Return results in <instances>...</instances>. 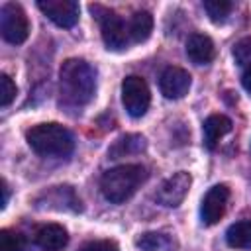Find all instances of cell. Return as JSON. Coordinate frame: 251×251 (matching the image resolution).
<instances>
[{
    "mask_svg": "<svg viewBox=\"0 0 251 251\" xmlns=\"http://www.w3.org/2000/svg\"><path fill=\"white\" fill-rule=\"evenodd\" d=\"M122 104L126 108V112L131 118H141L149 104H151V92L147 82L137 76V75H129L124 78L122 82Z\"/></svg>",
    "mask_w": 251,
    "mask_h": 251,
    "instance_id": "obj_6",
    "label": "cell"
},
{
    "mask_svg": "<svg viewBox=\"0 0 251 251\" xmlns=\"http://www.w3.org/2000/svg\"><path fill=\"white\" fill-rule=\"evenodd\" d=\"M186 55L194 65H208L216 55L214 41L204 33H192L186 39Z\"/></svg>",
    "mask_w": 251,
    "mask_h": 251,
    "instance_id": "obj_13",
    "label": "cell"
},
{
    "mask_svg": "<svg viewBox=\"0 0 251 251\" xmlns=\"http://www.w3.org/2000/svg\"><path fill=\"white\" fill-rule=\"evenodd\" d=\"M37 8L59 27H75L78 22V4L75 0H39Z\"/></svg>",
    "mask_w": 251,
    "mask_h": 251,
    "instance_id": "obj_9",
    "label": "cell"
},
{
    "mask_svg": "<svg viewBox=\"0 0 251 251\" xmlns=\"http://www.w3.org/2000/svg\"><path fill=\"white\" fill-rule=\"evenodd\" d=\"M161 94L169 100L182 98L190 90V75L180 67H167L159 76Z\"/></svg>",
    "mask_w": 251,
    "mask_h": 251,
    "instance_id": "obj_10",
    "label": "cell"
},
{
    "mask_svg": "<svg viewBox=\"0 0 251 251\" xmlns=\"http://www.w3.org/2000/svg\"><path fill=\"white\" fill-rule=\"evenodd\" d=\"M78 251H120V249H118V243L112 239H96V241L84 243Z\"/></svg>",
    "mask_w": 251,
    "mask_h": 251,
    "instance_id": "obj_22",
    "label": "cell"
},
{
    "mask_svg": "<svg viewBox=\"0 0 251 251\" xmlns=\"http://www.w3.org/2000/svg\"><path fill=\"white\" fill-rule=\"evenodd\" d=\"M0 251H25V237L14 229L0 231Z\"/></svg>",
    "mask_w": 251,
    "mask_h": 251,
    "instance_id": "obj_19",
    "label": "cell"
},
{
    "mask_svg": "<svg viewBox=\"0 0 251 251\" xmlns=\"http://www.w3.org/2000/svg\"><path fill=\"white\" fill-rule=\"evenodd\" d=\"M69 243V233L61 224H45L35 231V245L41 251H61Z\"/></svg>",
    "mask_w": 251,
    "mask_h": 251,
    "instance_id": "obj_11",
    "label": "cell"
},
{
    "mask_svg": "<svg viewBox=\"0 0 251 251\" xmlns=\"http://www.w3.org/2000/svg\"><path fill=\"white\" fill-rule=\"evenodd\" d=\"M231 131V120L224 114H212L204 120L202 133H204V147L208 151H214L218 147V141Z\"/></svg>",
    "mask_w": 251,
    "mask_h": 251,
    "instance_id": "obj_12",
    "label": "cell"
},
{
    "mask_svg": "<svg viewBox=\"0 0 251 251\" xmlns=\"http://www.w3.org/2000/svg\"><path fill=\"white\" fill-rule=\"evenodd\" d=\"M204 10L210 16V20L214 24H224L227 20V16L233 10V4L229 0H206L204 2Z\"/></svg>",
    "mask_w": 251,
    "mask_h": 251,
    "instance_id": "obj_18",
    "label": "cell"
},
{
    "mask_svg": "<svg viewBox=\"0 0 251 251\" xmlns=\"http://www.w3.org/2000/svg\"><path fill=\"white\" fill-rule=\"evenodd\" d=\"M16 92H18V88H16L14 80H12L6 73H2V75H0V106H2V108L10 106L12 100L16 98Z\"/></svg>",
    "mask_w": 251,
    "mask_h": 251,
    "instance_id": "obj_20",
    "label": "cell"
},
{
    "mask_svg": "<svg viewBox=\"0 0 251 251\" xmlns=\"http://www.w3.org/2000/svg\"><path fill=\"white\" fill-rule=\"evenodd\" d=\"M227 200H229V188L226 184H216L212 186L204 198H202V206H200V218L204 226H214L218 224L227 208Z\"/></svg>",
    "mask_w": 251,
    "mask_h": 251,
    "instance_id": "obj_8",
    "label": "cell"
},
{
    "mask_svg": "<svg viewBox=\"0 0 251 251\" xmlns=\"http://www.w3.org/2000/svg\"><path fill=\"white\" fill-rule=\"evenodd\" d=\"M92 14H96L98 22H100V29H102V39L106 43L108 49L112 51H122L129 45V29L126 25V22L114 14L112 10H106L102 6H90Z\"/></svg>",
    "mask_w": 251,
    "mask_h": 251,
    "instance_id": "obj_4",
    "label": "cell"
},
{
    "mask_svg": "<svg viewBox=\"0 0 251 251\" xmlns=\"http://www.w3.org/2000/svg\"><path fill=\"white\" fill-rule=\"evenodd\" d=\"M2 202H0V206L2 208H6V204H8V198H10V188H8V182L2 178Z\"/></svg>",
    "mask_w": 251,
    "mask_h": 251,
    "instance_id": "obj_24",
    "label": "cell"
},
{
    "mask_svg": "<svg viewBox=\"0 0 251 251\" xmlns=\"http://www.w3.org/2000/svg\"><path fill=\"white\" fill-rule=\"evenodd\" d=\"M233 57L239 65H249L251 63V37H243L233 45Z\"/></svg>",
    "mask_w": 251,
    "mask_h": 251,
    "instance_id": "obj_21",
    "label": "cell"
},
{
    "mask_svg": "<svg viewBox=\"0 0 251 251\" xmlns=\"http://www.w3.org/2000/svg\"><path fill=\"white\" fill-rule=\"evenodd\" d=\"M27 145L41 157H69L75 149L73 133L55 122L37 124L25 133Z\"/></svg>",
    "mask_w": 251,
    "mask_h": 251,
    "instance_id": "obj_3",
    "label": "cell"
},
{
    "mask_svg": "<svg viewBox=\"0 0 251 251\" xmlns=\"http://www.w3.org/2000/svg\"><path fill=\"white\" fill-rule=\"evenodd\" d=\"M226 241L233 249H251V220L231 224L226 231Z\"/></svg>",
    "mask_w": 251,
    "mask_h": 251,
    "instance_id": "obj_16",
    "label": "cell"
},
{
    "mask_svg": "<svg viewBox=\"0 0 251 251\" xmlns=\"http://www.w3.org/2000/svg\"><path fill=\"white\" fill-rule=\"evenodd\" d=\"M190 184H192V176L188 173H184V171L175 173L173 176L165 178L159 184V188L155 192L157 204H161L165 208H176L186 198V194L190 190Z\"/></svg>",
    "mask_w": 251,
    "mask_h": 251,
    "instance_id": "obj_7",
    "label": "cell"
},
{
    "mask_svg": "<svg viewBox=\"0 0 251 251\" xmlns=\"http://www.w3.org/2000/svg\"><path fill=\"white\" fill-rule=\"evenodd\" d=\"M0 31H2V37L12 45H20L27 39L29 22H27V16L20 4H16V2L2 4V8H0Z\"/></svg>",
    "mask_w": 251,
    "mask_h": 251,
    "instance_id": "obj_5",
    "label": "cell"
},
{
    "mask_svg": "<svg viewBox=\"0 0 251 251\" xmlns=\"http://www.w3.org/2000/svg\"><path fill=\"white\" fill-rule=\"evenodd\" d=\"M147 173L143 165L127 163L108 169L100 178V192L112 204H122L135 194V190L145 182Z\"/></svg>",
    "mask_w": 251,
    "mask_h": 251,
    "instance_id": "obj_2",
    "label": "cell"
},
{
    "mask_svg": "<svg viewBox=\"0 0 251 251\" xmlns=\"http://www.w3.org/2000/svg\"><path fill=\"white\" fill-rule=\"evenodd\" d=\"M241 84H243V88L251 94V63L245 65V69H243V73H241Z\"/></svg>",
    "mask_w": 251,
    "mask_h": 251,
    "instance_id": "obj_23",
    "label": "cell"
},
{
    "mask_svg": "<svg viewBox=\"0 0 251 251\" xmlns=\"http://www.w3.org/2000/svg\"><path fill=\"white\" fill-rule=\"evenodd\" d=\"M135 245L141 249V251H167L173 241L165 235V233H159V231H145L141 233L137 239H135Z\"/></svg>",
    "mask_w": 251,
    "mask_h": 251,
    "instance_id": "obj_17",
    "label": "cell"
},
{
    "mask_svg": "<svg viewBox=\"0 0 251 251\" xmlns=\"http://www.w3.org/2000/svg\"><path fill=\"white\" fill-rule=\"evenodd\" d=\"M96 92V71L84 59H67L59 69L61 104L69 108L86 106Z\"/></svg>",
    "mask_w": 251,
    "mask_h": 251,
    "instance_id": "obj_1",
    "label": "cell"
},
{
    "mask_svg": "<svg viewBox=\"0 0 251 251\" xmlns=\"http://www.w3.org/2000/svg\"><path fill=\"white\" fill-rule=\"evenodd\" d=\"M129 29V39L133 43H143L149 39L151 31H153V16L147 10H137L127 24Z\"/></svg>",
    "mask_w": 251,
    "mask_h": 251,
    "instance_id": "obj_14",
    "label": "cell"
},
{
    "mask_svg": "<svg viewBox=\"0 0 251 251\" xmlns=\"http://www.w3.org/2000/svg\"><path fill=\"white\" fill-rule=\"evenodd\" d=\"M145 149V137L143 135H137V133H129V135H124L120 137L108 151V157L110 159H120V157H126V155H135V153H141Z\"/></svg>",
    "mask_w": 251,
    "mask_h": 251,
    "instance_id": "obj_15",
    "label": "cell"
}]
</instances>
